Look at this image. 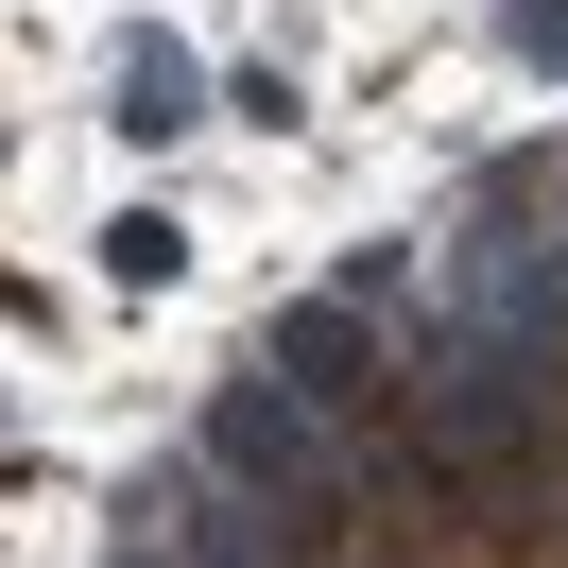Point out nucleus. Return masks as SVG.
<instances>
[{
  "mask_svg": "<svg viewBox=\"0 0 568 568\" xmlns=\"http://www.w3.org/2000/svg\"><path fill=\"white\" fill-rule=\"evenodd\" d=\"M396 396H414V448L448 465V483H517V465L551 448V414H568V362L551 345H483V327H414Z\"/></svg>",
  "mask_w": 568,
  "mask_h": 568,
  "instance_id": "f257e3e1",
  "label": "nucleus"
},
{
  "mask_svg": "<svg viewBox=\"0 0 568 568\" xmlns=\"http://www.w3.org/2000/svg\"><path fill=\"white\" fill-rule=\"evenodd\" d=\"M207 465H224V483L258 499V517H276V499H293V534H311V551H327V534H345V414H311V396H293L276 362L207 396Z\"/></svg>",
  "mask_w": 568,
  "mask_h": 568,
  "instance_id": "f03ea898",
  "label": "nucleus"
},
{
  "mask_svg": "<svg viewBox=\"0 0 568 568\" xmlns=\"http://www.w3.org/2000/svg\"><path fill=\"white\" fill-rule=\"evenodd\" d=\"M414 327H483V345H551V362H568V242H534V224H465V242H430Z\"/></svg>",
  "mask_w": 568,
  "mask_h": 568,
  "instance_id": "7ed1b4c3",
  "label": "nucleus"
},
{
  "mask_svg": "<svg viewBox=\"0 0 568 568\" xmlns=\"http://www.w3.org/2000/svg\"><path fill=\"white\" fill-rule=\"evenodd\" d=\"M258 362H276V379L311 396V414H379V396H396V362H379V311H362V293H293Z\"/></svg>",
  "mask_w": 568,
  "mask_h": 568,
  "instance_id": "20e7f679",
  "label": "nucleus"
},
{
  "mask_svg": "<svg viewBox=\"0 0 568 568\" xmlns=\"http://www.w3.org/2000/svg\"><path fill=\"white\" fill-rule=\"evenodd\" d=\"M104 121H121V139H190V121H207V70H190V36H121Z\"/></svg>",
  "mask_w": 568,
  "mask_h": 568,
  "instance_id": "39448f33",
  "label": "nucleus"
},
{
  "mask_svg": "<svg viewBox=\"0 0 568 568\" xmlns=\"http://www.w3.org/2000/svg\"><path fill=\"white\" fill-rule=\"evenodd\" d=\"M104 276H121V293H173V276H190V224H173V207H121V224H104Z\"/></svg>",
  "mask_w": 568,
  "mask_h": 568,
  "instance_id": "423d86ee",
  "label": "nucleus"
},
{
  "mask_svg": "<svg viewBox=\"0 0 568 568\" xmlns=\"http://www.w3.org/2000/svg\"><path fill=\"white\" fill-rule=\"evenodd\" d=\"M499 36H517V70H551V87H568V0H499Z\"/></svg>",
  "mask_w": 568,
  "mask_h": 568,
  "instance_id": "0eeeda50",
  "label": "nucleus"
}]
</instances>
